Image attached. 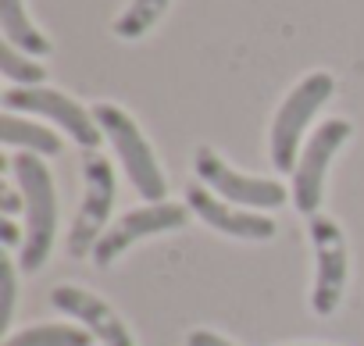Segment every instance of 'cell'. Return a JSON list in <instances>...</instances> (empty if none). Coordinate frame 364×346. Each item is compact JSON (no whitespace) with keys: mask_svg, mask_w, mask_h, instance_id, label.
<instances>
[{"mask_svg":"<svg viewBox=\"0 0 364 346\" xmlns=\"http://www.w3.org/2000/svg\"><path fill=\"white\" fill-rule=\"evenodd\" d=\"M336 93V79L328 72H307L279 104L272 118V136H268V153L275 171H293L296 157L304 150V132L311 118L325 107V100Z\"/></svg>","mask_w":364,"mask_h":346,"instance_id":"3957f363","label":"cell"},{"mask_svg":"<svg viewBox=\"0 0 364 346\" xmlns=\"http://www.w3.org/2000/svg\"><path fill=\"white\" fill-rule=\"evenodd\" d=\"M168 4H171V0H129V8L111 26L114 36L118 40H139V36H146L161 22V15L168 11Z\"/></svg>","mask_w":364,"mask_h":346,"instance_id":"9a60e30c","label":"cell"},{"mask_svg":"<svg viewBox=\"0 0 364 346\" xmlns=\"http://www.w3.org/2000/svg\"><path fill=\"white\" fill-rule=\"evenodd\" d=\"M190 207L186 204H175V200H157V204H143L125 211L97 243L93 250V264L97 268H111L129 247H136L139 239L161 236V232H175V229H186L190 225Z\"/></svg>","mask_w":364,"mask_h":346,"instance_id":"9c48e42d","label":"cell"},{"mask_svg":"<svg viewBox=\"0 0 364 346\" xmlns=\"http://www.w3.org/2000/svg\"><path fill=\"white\" fill-rule=\"evenodd\" d=\"M111 207H114V168L97 150H86L82 153V204L65 239L68 257H86L97 250L100 236L111 229Z\"/></svg>","mask_w":364,"mask_h":346,"instance_id":"277c9868","label":"cell"},{"mask_svg":"<svg viewBox=\"0 0 364 346\" xmlns=\"http://www.w3.org/2000/svg\"><path fill=\"white\" fill-rule=\"evenodd\" d=\"M15 171L18 190L26 193V243L18 254L22 271H40L54 250V232H58V190L50 168L40 161V153L22 150L15 161H8Z\"/></svg>","mask_w":364,"mask_h":346,"instance_id":"6da1fadb","label":"cell"},{"mask_svg":"<svg viewBox=\"0 0 364 346\" xmlns=\"http://www.w3.org/2000/svg\"><path fill=\"white\" fill-rule=\"evenodd\" d=\"M90 111H93V118H97L104 139L114 146V153H118V161H122V168H125L129 183L136 186V193L146 197V204L164 200V197H168L164 171H161V164H157V157H154L150 139H146L143 129L136 125V118H132L125 107L107 104V100L93 104Z\"/></svg>","mask_w":364,"mask_h":346,"instance_id":"7a4b0ae2","label":"cell"},{"mask_svg":"<svg viewBox=\"0 0 364 346\" xmlns=\"http://www.w3.org/2000/svg\"><path fill=\"white\" fill-rule=\"evenodd\" d=\"M0 239H4V247H8V250H15L18 243H26V232L18 229V222H15V218H0Z\"/></svg>","mask_w":364,"mask_h":346,"instance_id":"d6986e66","label":"cell"},{"mask_svg":"<svg viewBox=\"0 0 364 346\" xmlns=\"http://www.w3.org/2000/svg\"><path fill=\"white\" fill-rule=\"evenodd\" d=\"M50 303H54L58 310H65L68 318H75V321H79L93 339H100L104 346H136L129 325L122 321V314H118L107 300H100L97 293L79 289V286H58V289L50 293Z\"/></svg>","mask_w":364,"mask_h":346,"instance_id":"8fae6325","label":"cell"},{"mask_svg":"<svg viewBox=\"0 0 364 346\" xmlns=\"http://www.w3.org/2000/svg\"><path fill=\"white\" fill-rule=\"evenodd\" d=\"M307 232H311V247H314V286H311V310L328 318L339 310L343 293H346V279H350V254H346V239L343 229L328 218V215H311L307 218Z\"/></svg>","mask_w":364,"mask_h":346,"instance_id":"5b68a950","label":"cell"},{"mask_svg":"<svg viewBox=\"0 0 364 346\" xmlns=\"http://www.w3.org/2000/svg\"><path fill=\"white\" fill-rule=\"evenodd\" d=\"M186 207L204 222L211 225L215 232H225L232 239H272L275 236V222L257 215V211H247V207H236L229 200H218V193H211L204 183H190L186 186Z\"/></svg>","mask_w":364,"mask_h":346,"instance_id":"30bf717a","label":"cell"},{"mask_svg":"<svg viewBox=\"0 0 364 346\" xmlns=\"http://www.w3.org/2000/svg\"><path fill=\"white\" fill-rule=\"evenodd\" d=\"M353 125L346 118H328L314 129V136L304 143L300 157H296V168H293V207L300 215H318L321 207V190H325V171L332 164V157L343 150V143L350 139Z\"/></svg>","mask_w":364,"mask_h":346,"instance_id":"ba28073f","label":"cell"},{"mask_svg":"<svg viewBox=\"0 0 364 346\" xmlns=\"http://www.w3.org/2000/svg\"><path fill=\"white\" fill-rule=\"evenodd\" d=\"M0 33H4V43L18 47L29 58H47L54 54V43L33 26L26 0H0Z\"/></svg>","mask_w":364,"mask_h":346,"instance_id":"7c38bea8","label":"cell"},{"mask_svg":"<svg viewBox=\"0 0 364 346\" xmlns=\"http://www.w3.org/2000/svg\"><path fill=\"white\" fill-rule=\"evenodd\" d=\"M186 346H232L225 335H218V332H211V328H193L190 335H186Z\"/></svg>","mask_w":364,"mask_h":346,"instance_id":"ac0fdd59","label":"cell"},{"mask_svg":"<svg viewBox=\"0 0 364 346\" xmlns=\"http://www.w3.org/2000/svg\"><path fill=\"white\" fill-rule=\"evenodd\" d=\"M15 314V264L11 257H0V332H8Z\"/></svg>","mask_w":364,"mask_h":346,"instance_id":"e0dca14e","label":"cell"},{"mask_svg":"<svg viewBox=\"0 0 364 346\" xmlns=\"http://www.w3.org/2000/svg\"><path fill=\"white\" fill-rule=\"evenodd\" d=\"M0 136H4L8 146H22V150H33V153H43V157H58L61 146H65L54 129L36 125L29 118H18L15 111H4V118H0Z\"/></svg>","mask_w":364,"mask_h":346,"instance_id":"4fadbf2b","label":"cell"},{"mask_svg":"<svg viewBox=\"0 0 364 346\" xmlns=\"http://www.w3.org/2000/svg\"><path fill=\"white\" fill-rule=\"evenodd\" d=\"M4 111L40 114V118L54 121L58 129H65L82 150H97L104 143V132H100L93 111H86L79 100H72L68 93L50 90V86H11V90H4Z\"/></svg>","mask_w":364,"mask_h":346,"instance_id":"52a82bcc","label":"cell"},{"mask_svg":"<svg viewBox=\"0 0 364 346\" xmlns=\"http://www.w3.org/2000/svg\"><path fill=\"white\" fill-rule=\"evenodd\" d=\"M90 332L79 325H33L4 335V346H90Z\"/></svg>","mask_w":364,"mask_h":346,"instance_id":"5bb4252c","label":"cell"},{"mask_svg":"<svg viewBox=\"0 0 364 346\" xmlns=\"http://www.w3.org/2000/svg\"><path fill=\"white\" fill-rule=\"evenodd\" d=\"M0 211H4V218H15L18 211H26V193L22 190H4V197H0Z\"/></svg>","mask_w":364,"mask_h":346,"instance_id":"ffe728a7","label":"cell"},{"mask_svg":"<svg viewBox=\"0 0 364 346\" xmlns=\"http://www.w3.org/2000/svg\"><path fill=\"white\" fill-rule=\"evenodd\" d=\"M193 171L197 179L225 197L229 204L236 207H247V211H272V207H282L286 204V186L275 183V179H261V175H243L236 171L215 146H197L193 153Z\"/></svg>","mask_w":364,"mask_h":346,"instance_id":"8992f818","label":"cell"},{"mask_svg":"<svg viewBox=\"0 0 364 346\" xmlns=\"http://www.w3.org/2000/svg\"><path fill=\"white\" fill-rule=\"evenodd\" d=\"M0 72H4L8 82H18V86H43L47 82V68L11 43L0 47Z\"/></svg>","mask_w":364,"mask_h":346,"instance_id":"2e32d148","label":"cell"}]
</instances>
